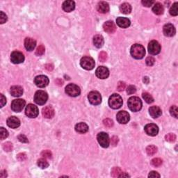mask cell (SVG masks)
Returning <instances> with one entry per match:
<instances>
[{
	"instance_id": "cell-6",
	"label": "cell",
	"mask_w": 178,
	"mask_h": 178,
	"mask_svg": "<svg viewBox=\"0 0 178 178\" xmlns=\"http://www.w3.org/2000/svg\"><path fill=\"white\" fill-rule=\"evenodd\" d=\"M65 93L71 97H77L81 93V90L77 85L70 84L65 87Z\"/></svg>"
},
{
	"instance_id": "cell-17",
	"label": "cell",
	"mask_w": 178,
	"mask_h": 178,
	"mask_svg": "<svg viewBox=\"0 0 178 178\" xmlns=\"http://www.w3.org/2000/svg\"><path fill=\"white\" fill-rule=\"evenodd\" d=\"M163 34L167 37H172L175 34V28L172 24H166L163 28Z\"/></svg>"
},
{
	"instance_id": "cell-20",
	"label": "cell",
	"mask_w": 178,
	"mask_h": 178,
	"mask_svg": "<svg viewBox=\"0 0 178 178\" xmlns=\"http://www.w3.org/2000/svg\"><path fill=\"white\" fill-rule=\"evenodd\" d=\"M42 113H43V116L45 118L49 119L53 118L54 116V110L51 106H47V107L43 108Z\"/></svg>"
},
{
	"instance_id": "cell-55",
	"label": "cell",
	"mask_w": 178,
	"mask_h": 178,
	"mask_svg": "<svg viewBox=\"0 0 178 178\" xmlns=\"http://www.w3.org/2000/svg\"><path fill=\"white\" fill-rule=\"evenodd\" d=\"M45 68L47 69V70L51 71V70H53L54 67H53V65H52V64H47V65H45Z\"/></svg>"
},
{
	"instance_id": "cell-2",
	"label": "cell",
	"mask_w": 178,
	"mask_h": 178,
	"mask_svg": "<svg viewBox=\"0 0 178 178\" xmlns=\"http://www.w3.org/2000/svg\"><path fill=\"white\" fill-rule=\"evenodd\" d=\"M127 105L132 111L137 112L142 108V102L138 97H132L128 100Z\"/></svg>"
},
{
	"instance_id": "cell-7",
	"label": "cell",
	"mask_w": 178,
	"mask_h": 178,
	"mask_svg": "<svg viewBox=\"0 0 178 178\" xmlns=\"http://www.w3.org/2000/svg\"><path fill=\"white\" fill-rule=\"evenodd\" d=\"M90 103L93 105H98L102 102L101 95L97 91H91L88 95Z\"/></svg>"
},
{
	"instance_id": "cell-36",
	"label": "cell",
	"mask_w": 178,
	"mask_h": 178,
	"mask_svg": "<svg viewBox=\"0 0 178 178\" xmlns=\"http://www.w3.org/2000/svg\"><path fill=\"white\" fill-rule=\"evenodd\" d=\"M151 164L155 167H159L162 164V160L159 158H155L151 161Z\"/></svg>"
},
{
	"instance_id": "cell-33",
	"label": "cell",
	"mask_w": 178,
	"mask_h": 178,
	"mask_svg": "<svg viewBox=\"0 0 178 178\" xmlns=\"http://www.w3.org/2000/svg\"><path fill=\"white\" fill-rule=\"evenodd\" d=\"M157 152V147L155 145H149L146 148V153L148 155H154Z\"/></svg>"
},
{
	"instance_id": "cell-23",
	"label": "cell",
	"mask_w": 178,
	"mask_h": 178,
	"mask_svg": "<svg viewBox=\"0 0 178 178\" xmlns=\"http://www.w3.org/2000/svg\"><path fill=\"white\" fill-rule=\"evenodd\" d=\"M62 7H63V9L64 11L69 13V12L73 11V10L75 9V1H70V0H68V1H64V2H63Z\"/></svg>"
},
{
	"instance_id": "cell-14",
	"label": "cell",
	"mask_w": 178,
	"mask_h": 178,
	"mask_svg": "<svg viewBox=\"0 0 178 178\" xmlns=\"http://www.w3.org/2000/svg\"><path fill=\"white\" fill-rule=\"evenodd\" d=\"M144 129H145V133L147 135L151 136V137H155V136L157 135L158 132H159V128H158L157 125L153 123L147 124L145 126Z\"/></svg>"
},
{
	"instance_id": "cell-45",
	"label": "cell",
	"mask_w": 178,
	"mask_h": 178,
	"mask_svg": "<svg viewBox=\"0 0 178 178\" xmlns=\"http://www.w3.org/2000/svg\"><path fill=\"white\" fill-rule=\"evenodd\" d=\"M103 123L104 125H105L106 127H111L113 125V122L111 121V119L109 118H107V119H105L103 121Z\"/></svg>"
},
{
	"instance_id": "cell-58",
	"label": "cell",
	"mask_w": 178,
	"mask_h": 178,
	"mask_svg": "<svg viewBox=\"0 0 178 178\" xmlns=\"http://www.w3.org/2000/svg\"><path fill=\"white\" fill-rule=\"evenodd\" d=\"M143 81H144V82H145V84H148V82H149V79H148V77H144Z\"/></svg>"
},
{
	"instance_id": "cell-12",
	"label": "cell",
	"mask_w": 178,
	"mask_h": 178,
	"mask_svg": "<svg viewBox=\"0 0 178 178\" xmlns=\"http://www.w3.org/2000/svg\"><path fill=\"white\" fill-rule=\"evenodd\" d=\"M34 83L38 87L44 88L47 86L49 84V79L47 76L39 75L36 77L34 79Z\"/></svg>"
},
{
	"instance_id": "cell-27",
	"label": "cell",
	"mask_w": 178,
	"mask_h": 178,
	"mask_svg": "<svg viewBox=\"0 0 178 178\" xmlns=\"http://www.w3.org/2000/svg\"><path fill=\"white\" fill-rule=\"evenodd\" d=\"M75 130L78 133L84 134L89 131V126L84 123H78L75 126Z\"/></svg>"
},
{
	"instance_id": "cell-42",
	"label": "cell",
	"mask_w": 178,
	"mask_h": 178,
	"mask_svg": "<svg viewBox=\"0 0 178 178\" xmlns=\"http://www.w3.org/2000/svg\"><path fill=\"white\" fill-rule=\"evenodd\" d=\"M145 62H146V64L148 66H153V65L155 64V60L153 57H148L145 60Z\"/></svg>"
},
{
	"instance_id": "cell-19",
	"label": "cell",
	"mask_w": 178,
	"mask_h": 178,
	"mask_svg": "<svg viewBox=\"0 0 178 178\" xmlns=\"http://www.w3.org/2000/svg\"><path fill=\"white\" fill-rule=\"evenodd\" d=\"M103 28L105 31L108 33H114L116 30V27L115 24L112 21H107L104 24Z\"/></svg>"
},
{
	"instance_id": "cell-8",
	"label": "cell",
	"mask_w": 178,
	"mask_h": 178,
	"mask_svg": "<svg viewBox=\"0 0 178 178\" xmlns=\"http://www.w3.org/2000/svg\"><path fill=\"white\" fill-rule=\"evenodd\" d=\"M39 111L36 106L32 104H29L27 106L25 109V114L31 118H34L39 115Z\"/></svg>"
},
{
	"instance_id": "cell-16",
	"label": "cell",
	"mask_w": 178,
	"mask_h": 178,
	"mask_svg": "<svg viewBox=\"0 0 178 178\" xmlns=\"http://www.w3.org/2000/svg\"><path fill=\"white\" fill-rule=\"evenodd\" d=\"M117 121L121 124H126L129 121V114L125 111H119L116 116Z\"/></svg>"
},
{
	"instance_id": "cell-40",
	"label": "cell",
	"mask_w": 178,
	"mask_h": 178,
	"mask_svg": "<svg viewBox=\"0 0 178 178\" xmlns=\"http://www.w3.org/2000/svg\"><path fill=\"white\" fill-rule=\"evenodd\" d=\"M45 48L44 47L43 45H40L38 47V48L36 49V54L37 56H41L43 55L44 53H45Z\"/></svg>"
},
{
	"instance_id": "cell-48",
	"label": "cell",
	"mask_w": 178,
	"mask_h": 178,
	"mask_svg": "<svg viewBox=\"0 0 178 178\" xmlns=\"http://www.w3.org/2000/svg\"><path fill=\"white\" fill-rule=\"evenodd\" d=\"M126 87V84L125 82H123V81H120L118 84L117 86V89L118 91H123L124 90H125Z\"/></svg>"
},
{
	"instance_id": "cell-44",
	"label": "cell",
	"mask_w": 178,
	"mask_h": 178,
	"mask_svg": "<svg viewBox=\"0 0 178 178\" xmlns=\"http://www.w3.org/2000/svg\"><path fill=\"white\" fill-rule=\"evenodd\" d=\"M7 21V16L4 12H0V23L4 24Z\"/></svg>"
},
{
	"instance_id": "cell-30",
	"label": "cell",
	"mask_w": 178,
	"mask_h": 178,
	"mask_svg": "<svg viewBox=\"0 0 178 178\" xmlns=\"http://www.w3.org/2000/svg\"><path fill=\"white\" fill-rule=\"evenodd\" d=\"M120 11L123 14H129L132 11V7L129 4L123 3L120 7Z\"/></svg>"
},
{
	"instance_id": "cell-28",
	"label": "cell",
	"mask_w": 178,
	"mask_h": 178,
	"mask_svg": "<svg viewBox=\"0 0 178 178\" xmlns=\"http://www.w3.org/2000/svg\"><path fill=\"white\" fill-rule=\"evenodd\" d=\"M93 43L96 47L100 48L103 46L105 41L101 35H96L93 38Z\"/></svg>"
},
{
	"instance_id": "cell-15",
	"label": "cell",
	"mask_w": 178,
	"mask_h": 178,
	"mask_svg": "<svg viewBox=\"0 0 178 178\" xmlns=\"http://www.w3.org/2000/svg\"><path fill=\"white\" fill-rule=\"evenodd\" d=\"M95 75L97 77L101 79H105L109 77V71L107 68L105 66L98 67L95 71Z\"/></svg>"
},
{
	"instance_id": "cell-31",
	"label": "cell",
	"mask_w": 178,
	"mask_h": 178,
	"mask_svg": "<svg viewBox=\"0 0 178 178\" xmlns=\"http://www.w3.org/2000/svg\"><path fill=\"white\" fill-rule=\"evenodd\" d=\"M37 163H38V166H39L42 169H47V168L49 166V163L47 162V160L43 159V158H41V159L38 160Z\"/></svg>"
},
{
	"instance_id": "cell-56",
	"label": "cell",
	"mask_w": 178,
	"mask_h": 178,
	"mask_svg": "<svg viewBox=\"0 0 178 178\" xmlns=\"http://www.w3.org/2000/svg\"><path fill=\"white\" fill-rule=\"evenodd\" d=\"M0 177L1 178H5L6 177H7V173L6 171H1V173H0Z\"/></svg>"
},
{
	"instance_id": "cell-34",
	"label": "cell",
	"mask_w": 178,
	"mask_h": 178,
	"mask_svg": "<svg viewBox=\"0 0 178 178\" xmlns=\"http://www.w3.org/2000/svg\"><path fill=\"white\" fill-rule=\"evenodd\" d=\"M177 5H178V4L177 2H175V4H173L171 9H170L169 12H170V14H171V15H174V16L177 15V14H178Z\"/></svg>"
},
{
	"instance_id": "cell-10",
	"label": "cell",
	"mask_w": 178,
	"mask_h": 178,
	"mask_svg": "<svg viewBox=\"0 0 178 178\" xmlns=\"http://www.w3.org/2000/svg\"><path fill=\"white\" fill-rule=\"evenodd\" d=\"M26 102L23 99H17L12 102L11 109L15 112H20L24 109Z\"/></svg>"
},
{
	"instance_id": "cell-43",
	"label": "cell",
	"mask_w": 178,
	"mask_h": 178,
	"mask_svg": "<svg viewBox=\"0 0 178 178\" xmlns=\"http://www.w3.org/2000/svg\"><path fill=\"white\" fill-rule=\"evenodd\" d=\"M136 91H137V89H136V87L134 86H129L127 87V93L128 95H132V94H134L136 93Z\"/></svg>"
},
{
	"instance_id": "cell-21",
	"label": "cell",
	"mask_w": 178,
	"mask_h": 178,
	"mask_svg": "<svg viewBox=\"0 0 178 178\" xmlns=\"http://www.w3.org/2000/svg\"><path fill=\"white\" fill-rule=\"evenodd\" d=\"M36 45V42L35 40L31 38H27L25 41V47L27 50L28 51H32L34 49Z\"/></svg>"
},
{
	"instance_id": "cell-39",
	"label": "cell",
	"mask_w": 178,
	"mask_h": 178,
	"mask_svg": "<svg viewBox=\"0 0 178 178\" xmlns=\"http://www.w3.org/2000/svg\"><path fill=\"white\" fill-rule=\"evenodd\" d=\"M3 148L6 152H11L13 150V144L11 142H7L3 145Z\"/></svg>"
},
{
	"instance_id": "cell-41",
	"label": "cell",
	"mask_w": 178,
	"mask_h": 178,
	"mask_svg": "<svg viewBox=\"0 0 178 178\" xmlns=\"http://www.w3.org/2000/svg\"><path fill=\"white\" fill-rule=\"evenodd\" d=\"M165 139L166 141L174 142L176 140V136L175 134H174L170 133V134H168L167 135H166Z\"/></svg>"
},
{
	"instance_id": "cell-53",
	"label": "cell",
	"mask_w": 178,
	"mask_h": 178,
	"mask_svg": "<svg viewBox=\"0 0 178 178\" xmlns=\"http://www.w3.org/2000/svg\"><path fill=\"white\" fill-rule=\"evenodd\" d=\"M118 141H119L118 138L116 137V136H113V137L111 138V145H113V146H116V145L118 144Z\"/></svg>"
},
{
	"instance_id": "cell-47",
	"label": "cell",
	"mask_w": 178,
	"mask_h": 178,
	"mask_svg": "<svg viewBox=\"0 0 178 178\" xmlns=\"http://www.w3.org/2000/svg\"><path fill=\"white\" fill-rule=\"evenodd\" d=\"M41 155L45 158H48V159H50L52 157V154L49 150H44L42 152Z\"/></svg>"
},
{
	"instance_id": "cell-22",
	"label": "cell",
	"mask_w": 178,
	"mask_h": 178,
	"mask_svg": "<svg viewBox=\"0 0 178 178\" xmlns=\"http://www.w3.org/2000/svg\"><path fill=\"white\" fill-rule=\"evenodd\" d=\"M149 113L150 115L153 118H157L159 117L160 116H161L162 111H161V109H160L159 107L153 106V107H151L149 109Z\"/></svg>"
},
{
	"instance_id": "cell-46",
	"label": "cell",
	"mask_w": 178,
	"mask_h": 178,
	"mask_svg": "<svg viewBox=\"0 0 178 178\" xmlns=\"http://www.w3.org/2000/svg\"><path fill=\"white\" fill-rule=\"evenodd\" d=\"M99 59L101 62H105L107 59V54L105 52H102L99 55Z\"/></svg>"
},
{
	"instance_id": "cell-11",
	"label": "cell",
	"mask_w": 178,
	"mask_h": 178,
	"mask_svg": "<svg viewBox=\"0 0 178 178\" xmlns=\"http://www.w3.org/2000/svg\"><path fill=\"white\" fill-rule=\"evenodd\" d=\"M148 52L152 55H157L161 52V45L156 41H152L148 45Z\"/></svg>"
},
{
	"instance_id": "cell-9",
	"label": "cell",
	"mask_w": 178,
	"mask_h": 178,
	"mask_svg": "<svg viewBox=\"0 0 178 178\" xmlns=\"http://www.w3.org/2000/svg\"><path fill=\"white\" fill-rule=\"evenodd\" d=\"M97 141L100 145L103 147H108L110 144V140L109 135L105 132H100L97 134Z\"/></svg>"
},
{
	"instance_id": "cell-18",
	"label": "cell",
	"mask_w": 178,
	"mask_h": 178,
	"mask_svg": "<svg viewBox=\"0 0 178 178\" xmlns=\"http://www.w3.org/2000/svg\"><path fill=\"white\" fill-rule=\"evenodd\" d=\"M7 125L9 127L15 129L20 125V121L15 116H11L7 119Z\"/></svg>"
},
{
	"instance_id": "cell-35",
	"label": "cell",
	"mask_w": 178,
	"mask_h": 178,
	"mask_svg": "<svg viewBox=\"0 0 178 178\" xmlns=\"http://www.w3.org/2000/svg\"><path fill=\"white\" fill-rule=\"evenodd\" d=\"M122 173L121 170L118 167H114L113 169L111 170V176L113 177H119V175H121Z\"/></svg>"
},
{
	"instance_id": "cell-24",
	"label": "cell",
	"mask_w": 178,
	"mask_h": 178,
	"mask_svg": "<svg viewBox=\"0 0 178 178\" xmlns=\"http://www.w3.org/2000/svg\"><path fill=\"white\" fill-rule=\"evenodd\" d=\"M116 23L120 27L124 28V29L129 27V25H130L131 24L130 20H129V19L126 18V17H118L116 19Z\"/></svg>"
},
{
	"instance_id": "cell-50",
	"label": "cell",
	"mask_w": 178,
	"mask_h": 178,
	"mask_svg": "<svg viewBox=\"0 0 178 178\" xmlns=\"http://www.w3.org/2000/svg\"><path fill=\"white\" fill-rule=\"evenodd\" d=\"M7 103V99L3 95V94H0V107H3L4 106L6 105Z\"/></svg>"
},
{
	"instance_id": "cell-37",
	"label": "cell",
	"mask_w": 178,
	"mask_h": 178,
	"mask_svg": "<svg viewBox=\"0 0 178 178\" xmlns=\"http://www.w3.org/2000/svg\"><path fill=\"white\" fill-rule=\"evenodd\" d=\"M0 137H1V139L4 140L9 137V132L7 129H4V127L0 128Z\"/></svg>"
},
{
	"instance_id": "cell-52",
	"label": "cell",
	"mask_w": 178,
	"mask_h": 178,
	"mask_svg": "<svg viewBox=\"0 0 178 178\" xmlns=\"http://www.w3.org/2000/svg\"><path fill=\"white\" fill-rule=\"evenodd\" d=\"M17 139H18L19 141L22 142V143H28V142H29L28 139L25 135H23V134L19 135L18 137H17Z\"/></svg>"
},
{
	"instance_id": "cell-26",
	"label": "cell",
	"mask_w": 178,
	"mask_h": 178,
	"mask_svg": "<svg viewBox=\"0 0 178 178\" xmlns=\"http://www.w3.org/2000/svg\"><path fill=\"white\" fill-rule=\"evenodd\" d=\"M11 94L13 97H20L23 94V89L20 86H13L11 88Z\"/></svg>"
},
{
	"instance_id": "cell-49",
	"label": "cell",
	"mask_w": 178,
	"mask_h": 178,
	"mask_svg": "<svg viewBox=\"0 0 178 178\" xmlns=\"http://www.w3.org/2000/svg\"><path fill=\"white\" fill-rule=\"evenodd\" d=\"M17 159L20 161H23L27 159V155L25 153H20L17 155Z\"/></svg>"
},
{
	"instance_id": "cell-32",
	"label": "cell",
	"mask_w": 178,
	"mask_h": 178,
	"mask_svg": "<svg viewBox=\"0 0 178 178\" xmlns=\"http://www.w3.org/2000/svg\"><path fill=\"white\" fill-rule=\"evenodd\" d=\"M142 96H143V98L144 100L146 102L147 104H151L154 102V98L153 97V96L148 93H146V92L143 93L142 94Z\"/></svg>"
},
{
	"instance_id": "cell-4",
	"label": "cell",
	"mask_w": 178,
	"mask_h": 178,
	"mask_svg": "<svg viewBox=\"0 0 178 178\" xmlns=\"http://www.w3.org/2000/svg\"><path fill=\"white\" fill-rule=\"evenodd\" d=\"M80 65L84 69L87 70H93L94 68L95 63L93 58L90 57H84L80 61Z\"/></svg>"
},
{
	"instance_id": "cell-25",
	"label": "cell",
	"mask_w": 178,
	"mask_h": 178,
	"mask_svg": "<svg viewBox=\"0 0 178 178\" xmlns=\"http://www.w3.org/2000/svg\"><path fill=\"white\" fill-rule=\"evenodd\" d=\"M97 10L99 13H107L109 11V6L105 1H100L97 6Z\"/></svg>"
},
{
	"instance_id": "cell-5",
	"label": "cell",
	"mask_w": 178,
	"mask_h": 178,
	"mask_svg": "<svg viewBox=\"0 0 178 178\" xmlns=\"http://www.w3.org/2000/svg\"><path fill=\"white\" fill-rule=\"evenodd\" d=\"M48 99V95L46 92L43 91H38L35 93L34 101L37 105H43L47 102Z\"/></svg>"
},
{
	"instance_id": "cell-51",
	"label": "cell",
	"mask_w": 178,
	"mask_h": 178,
	"mask_svg": "<svg viewBox=\"0 0 178 178\" xmlns=\"http://www.w3.org/2000/svg\"><path fill=\"white\" fill-rule=\"evenodd\" d=\"M142 4H143L144 7H150L154 3H155V1H147V0H145V1H141Z\"/></svg>"
},
{
	"instance_id": "cell-3",
	"label": "cell",
	"mask_w": 178,
	"mask_h": 178,
	"mask_svg": "<svg viewBox=\"0 0 178 178\" xmlns=\"http://www.w3.org/2000/svg\"><path fill=\"white\" fill-rule=\"evenodd\" d=\"M123 99H122L121 96L118 94L114 93L111 95V97H109V105L110 107L113 109H120L122 106H123Z\"/></svg>"
},
{
	"instance_id": "cell-29",
	"label": "cell",
	"mask_w": 178,
	"mask_h": 178,
	"mask_svg": "<svg viewBox=\"0 0 178 178\" xmlns=\"http://www.w3.org/2000/svg\"><path fill=\"white\" fill-rule=\"evenodd\" d=\"M153 13L156 14V15H161L163 13V7L161 4L159 2L155 3V5L153 8Z\"/></svg>"
},
{
	"instance_id": "cell-57",
	"label": "cell",
	"mask_w": 178,
	"mask_h": 178,
	"mask_svg": "<svg viewBox=\"0 0 178 178\" xmlns=\"http://www.w3.org/2000/svg\"><path fill=\"white\" fill-rule=\"evenodd\" d=\"M129 177V175H127V174H126L125 173H123V172H122L121 173V175H119V177Z\"/></svg>"
},
{
	"instance_id": "cell-38",
	"label": "cell",
	"mask_w": 178,
	"mask_h": 178,
	"mask_svg": "<svg viewBox=\"0 0 178 178\" xmlns=\"http://www.w3.org/2000/svg\"><path fill=\"white\" fill-rule=\"evenodd\" d=\"M170 113L172 116L175 117V118H177V113H178V109L177 106H172L170 109Z\"/></svg>"
},
{
	"instance_id": "cell-1",
	"label": "cell",
	"mask_w": 178,
	"mask_h": 178,
	"mask_svg": "<svg viewBox=\"0 0 178 178\" xmlns=\"http://www.w3.org/2000/svg\"><path fill=\"white\" fill-rule=\"evenodd\" d=\"M131 55L136 59H141L145 54V49L143 46L139 44H134L132 46L130 50Z\"/></svg>"
},
{
	"instance_id": "cell-13",
	"label": "cell",
	"mask_w": 178,
	"mask_h": 178,
	"mask_svg": "<svg viewBox=\"0 0 178 178\" xmlns=\"http://www.w3.org/2000/svg\"><path fill=\"white\" fill-rule=\"evenodd\" d=\"M11 60L12 63L15 64H19L21 63H23V61H25V56L20 52L15 51L11 53Z\"/></svg>"
},
{
	"instance_id": "cell-54",
	"label": "cell",
	"mask_w": 178,
	"mask_h": 178,
	"mask_svg": "<svg viewBox=\"0 0 178 178\" xmlns=\"http://www.w3.org/2000/svg\"><path fill=\"white\" fill-rule=\"evenodd\" d=\"M149 177H153V178H156V177H160V175L159 173H157V172L156 171H151L150 173Z\"/></svg>"
}]
</instances>
